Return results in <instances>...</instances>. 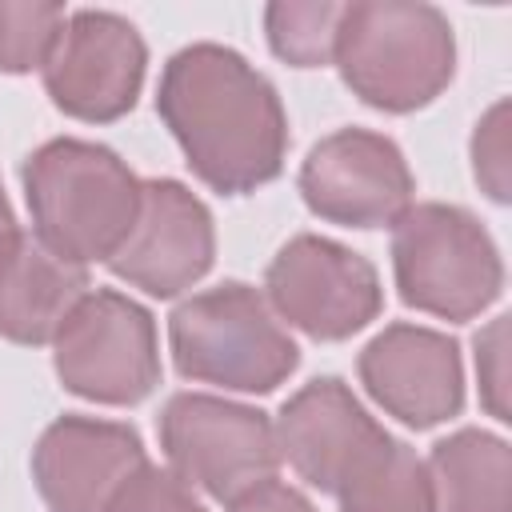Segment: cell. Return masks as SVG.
Wrapping results in <instances>:
<instances>
[{"mask_svg": "<svg viewBox=\"0 0 512 512\" xmlns=\"http://www.w3.org/2000/svg\"><path fill=\"white\" fill-rule=\"evenodd\" d=\"M332 496L340 512H432V476L416 448L384 432L352 460Z\"/></svg>", "mask_w": 512, "mask_h": 512, "instance_id": "17", "label": "cell"}, {"mask_svg": "<svg viewBox=\"0 0 512 512\" xmlns=\"http://www.w3.org/2000/svg\"><path fill=\"white\" fill-rule=\"evenodd\" d=\"M332 64L360 104L408 116L452 84L456 32L424 0H352L340 16Z\"/></svg>", "mask_w": 512, "mask_h": 512, "instance_id": "3", "label": "cell"}, {"mask_svg": "<svg viewBox=\"0 0 512 512\" xmlns=\"http://www.w3.org/2000/svg\"><path fill=\"white\" fill-rule=\"evenodd\" d=\"M216 260V220L180 180H144L140 216L108 260L112 276L144 296L172 300L200 284Z\"/></svg>", "mask_w": 512, "mask_h": 512, "instance_id": "11", "label": "cell"}, {"mask_svg": "<svg viewBox=\"0 0 512 512\" xmlns=\"http://www.w3.org/2000/svg\"><path fill=\"white\" fill-rule=\"evenodd\" d=\"M472 176L488 200L508 204L512 200V180H508V100L500 96L472 128Z\"/></svg>", "mask_w": 512, "mask_h": 512, "instance_id": "20", "label": "cell"}, {"mask_svg": "<svg viewBox=\"0 0 512 512\" xmlns=\"http://www.w3.org/2000/svg\"><path fill=\"white\" fill-rule=\"evenodd\" d=\"M272 428L280 460H288L308 488H320L328 496L336 492L352 460L388 432L340 376H316L300 392H292Z\"/></svg>", "mask_w": 512, "mask_h": 512, "instance_id": "14", "label": "cell"}, {"mask_svg": "<svg viewBox=\"0 0 512 512\" xmlns=\"http://www.w3.org/2000/svg\"><path fill=\"white\" fill-rule=\"evenodd\" d=\"M64 20L68 12L56 0H0V72L24 76L44 68Z\"/></svg>", "mask_w": 512, "mask_h": 512, "instance_id": "19", "label": "cell"}, {"mask_svg": "<svg viewBox=\"0 0 512 512\" xmlns=\"http://www.w3.org/2000/svg\"><path fill=\"white\" fill-rule=\"evenodd\" d=\"M148 72V44L140 28L108 8L68 12L64 32L44 60L48 100L80 124H112L136 108Z\"/></svg>", "mask_w": 512, "mask_h": 512, "instance_id": "9", "label": "cell"}, {"mask_svg": "<svg viewBox=\"0 0 512 512\" xmlns=\"http://www.w3.org/2000/svg\"><path fill=\"white\" fill-rule=\"evenodd\" d=\"M52 368L64 392L132 408L160 384V340L152 312L120 288H88L52 336Z\"/></svg>", "mask_w": 512, "mask_h": 512, "instance_id": "6", "label": "cell"}, {"mask_svg": "<svg viewBox=\"0 0 512 512\" xmlns=\"http://www.w3.org/2000/svg\"><path fill=\"white\" fill-rule=\"evenodd\" d=\"M432 512H512V448L488 428H456L428 452Z\"/></svg>", "mask_w": 512, "mask_h": 512, "instance_id": "16", "label": "cell"}, {"mask_svg": "<svg viewBox=\"0 0 512 512\" xmlns=\"http://www.w3.org/2000/svg\"><path fill=\"white\" fill-rule=\"evenodd\" d=\"M16 232H20V224H16V212H12L8 192H4V184H0V244H4L8 236H16Z\"/></svg>", "mask_w": 512, "mask_h": 512, "instance_id": "24", "label": "cell"}, {"mask_svg": "<svg viewBox=\"0 0 512 512\" xmlns=\"http://www.w3.org/2000/svg\"><path fill=\"white\" fill-rule=\"evenodd\" d=\"M108 512H208L196 492L168 468L144 464L108 504Z\"/></svg>", "mask_w": 512, "mask_h": 512, "instance_id": "21", "label": "cell"}, {"mask_svg": "<svg viewBox=\"0 0 512 512\" xmlns=\"http://www.w3.org/2000/svg\"><path fill=\"white\" fill-rule=\"evenodd\" d=\"M264 300L280 324L320 344H336L380 316L384 288L368 256L340 240L300 232L272 256L264 272Z\"/></svg>", "mask_w": 512, "mask_h": 512, "instance_id": "8", "label": "cell"}, {"mask_svg": "<svg viewBox=\"0 0 512 512\" xmlns=\"http://www.w3.org/2000/svg\"><path fill=\"white\" fill-rule=\"evenodd\" d=\"M88 292V268L60 260L36 236L0 244V336L24 348L52 344L64 316Z\"/></svg>", "mask_w": 512, "mask_h": 512, "instance_id": "15", "label": "cell"}, {"mask_svg": "<svg viewBox=\"0 0 512 512\" xmlns=\"http://www.w3.org/2000/svg\"><path fill=\"white\" fill-rule=\"evenodd\" d=\"M364 392L400 424L424 432L464 408V360L448 332L396 320L356 356Z\"/></svg>", "mask_w": 512, "mask_h": 512, "instance_id": "12", "label": "cell"}, {"mask_svg": "<svg viewBox=\"0 0 512 512\" xmlns=\"http://www.w3.org/2000/svg\"><path fill=\"white\" fill-rule=\"evenodd\" d=\"M228 512H316V504L300 488L284 484L280 476H268L256 488H248L236 500H228Z\"/></svg>", "mask_w": 512, "mask_h": 512, "instance_id": "23", "label": "cell"}, {"mask_svg": "<svg viewBox=\"0 0 512 512\" xmlns=\"http://www.w3.org/2000/svg\"><path fill=\"white\" fill-rule=\"evenodd\" d=\"M344 4L336 0H272L264 8V36L272 56L292 68H324L336 52Z\"/></svg>", "mask_w": 512, "mask_h": 512, "instance_id": "18", "label": "cell"}, {"mask_svg": "<svg viewBox=\"0 0 512 512\" xmlns=\"http://www.w3.org/2000/svg\"><path fill=\"white\" fill-rule=\"evenodd\" d=\"M392 276L408 308L464 324L504 292V260L492 232L460 204L424 200L392 224Z\"/></svg>", "mask_w": 512, "mask_h": 512, "instance_id": "5", "label": "cell"}, {"mask_svg": "<svg viewBox=\"0 0 512 512\" xmlns=\"http://www.w3.org/2000/svg\"><path fill=\"white\" fill-rule=\"evenodd\" d=\"M476 380L484 412L508 424V316H492L488 328L476 332Z\"/></svg>", "mask_w": 512, "mask_h": 512, "instance_id": "22", "label": "cell"}, {"mask_svg": "<svg viewBox=\"0 0 512 512\" xmlns=\"http://www.w3.org/2000/svg\"><path fill=\"white\" fill-rule=\"evenodd\" d=\"M168 472L228 504L276 476L280 448L268 412L212 392H176L156 420Z\"/></svg>", "mask_w": 512, "mask_h": 512, "instance_id": "7", "label": "cell"}, {"mask_svg": "<svg viewBox=\"0 0 512 512\" xmlns=\"http://www.w3.org/2000/svg\"><path fill=\"white\" fill-rule=\"evenodd\" d=\"M156 112L184 164L220 196L272 184L288 160V112L276 84L228 44H188L168 56Z\"/></svg>", "mask_w": 512, "mask_h": 512, "instance_id": "1", "label": "cell"}, {"mask_svg": "<svg viewBox=\"0 0 512 512\" xmlns=\"http://www.w3.org/2000/svg\"><path fill=\"white\" fill-rule=\"evenodd\" d=\"M144 464L148 452L132 424L80 412L56 416L32 448V480L52 512H108Z\"/></svg>", "mask_w": 512, "mask_h": 512, "instance_id": "13", "label": "cell"}, {"mask_svg": "<svg viewBox=\"0 0 512 512\" xmlns=\"http://www.w3.org/2000/svg\"><path fill=\"white\" fill-rule=\"evenodd\" d=\"M168 348L184 380L224 392L264 396L300 368L296 340L244 280L184 296L168 316Z\"/></svg>", "mask_w": 512, "mask_h": 512, "instance_id": "4", "label": "cell"}, {"mask_svg": "<svg viewBox=\"0 0 512 512\" xmlns=\"http://www.w3.org/2000/svg\"><path fill=\"white\" fill-rule=\"evenodd\" d=\"M312 216L340 228H392L416 196L400 144L372 128H336L316 140L296 176Z\"/></svg>", "mask_w": 512, "mask_h": 512, "instance_id": "10", "label": "cell"}, {"mask_svg": "<svg viewBox=\"0 0 512 512\" xmlns=\"http://www.w3.org/2000/svg\"><path fill=\"white\" fill-rule=\"evenodd\" d=\"M32 236L68 264H108L128 240L144 180L104 144L56 136L20 164Z\"/></svg>", "mask_w": 512, "mask_h": 512, "instance_id": "2", "label": "cell"}]
</instances>
